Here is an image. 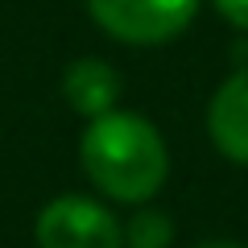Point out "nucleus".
Wrapping results in <instances>:
<instances>
[{"instance_id": "8", "label": "nucleus", "mask_w": 248, "mask_h": 248, "mask_svg": "<svg viewBox=\"0 0 248 248\" xmlns=\"http://www.w3.org/2000/svg\"><path fill=\"white\" fill-rule=\"evenodd\" d=\"M195 248H244L240 240H203V244H195Z\"/></svg>"}, {"instance_id": "5", "label": "nucleus", "mask_w": 248, "mask_h": 248, "mask_svg": "<svg viewBox=\"0 0 248 248\" xmlns=\"http://www.w3.org/2000/svg\"><path fill=\"white\" fill-rule=\"evenodd\" d=\"M62 95H66V104L83 120H95V116L116 108V99H120V75L104 58H75L66 66V75H62Z\"/></svg>"}, {"instance_id": "7", "label": "nucleus", "mask_w": 248, "mask_h": 248, "mask_svg": "<svg viewBox=\"0 0 248 248\" xmlns=\"http://www.w3.org/2000/svg\"><path fill=\"white\" fill-rule=\"evenodd\" d=\"M211 4H215V13H219L232 29L248 33V0H211Z\"/></svg>"}, {"instance_id": "6", "label": "nucleus", "mask_w": 248, "mask_h": 248, "mask_svg": "<svg viewBox=\"0 0 248 248\" xmlns=\"http://www.w3.org/2000/svg\"><path fill=\"white\" fill-rule=\"evenodd\" d=\"M124 244L128 248H170L174 240V219L166 211H153V207H141L128 223H120Z\"/></svg>"}, {"instance_id": "3", "label": "nucleus", "mask_w": 248, "mask_h": 248, "mask_svg": "<svg viewBox=\"0 0 248 248\" xmlns=\"http://www.w3.org/2000/svg\"><path fill=\"white\" fill-rule=\"evenodd\" d=\"M37 248H124L120 219L87 195H58L37 211Z\"/></svg>"}, {"instance_id": "1", "label": "nucleus", "mask_w": 248, "mask_h": 248, "mask_svg": "<svg viewBox=\"0 0 248 248\" xmlns=\"http://www.w3.org/2000/svg\"><path fill=\"white\" fill-rule=\"evenodd\" d=\"M79 161L91 186H99L116 203H149L170 178V149L149 116L141 112H112L87 120L79 141Z\"/></svg>"}, {"instance_id": "2", "label": "nucleus", "mask_w": 248, "mask_h": 248, "mask_svg": "<svg viewBox=\"0 0 248 248\" xmlns=\"http://www.w3.org/2000/svg\"><path fill=\"white\" fill-rule=\"evenodd\" d=\"M199 4L203 0H87V13L124 46H166L186 33Z\"/></svg>"}, {"instance_id": "4", "label": "nucleus", "mask_w": 248, "mask_h": 248, "mask_svg": "<svg viewBox=\"0 0 248 248\" xmlns=\"http://www.w3.org/2000/svg\"><path fill=\"white\" fill-rule=\"evenodd\" d=\"M207 133L228 161L248 166V66H240L215 87L207 108Z\"/></svg>"}]
</instances>
